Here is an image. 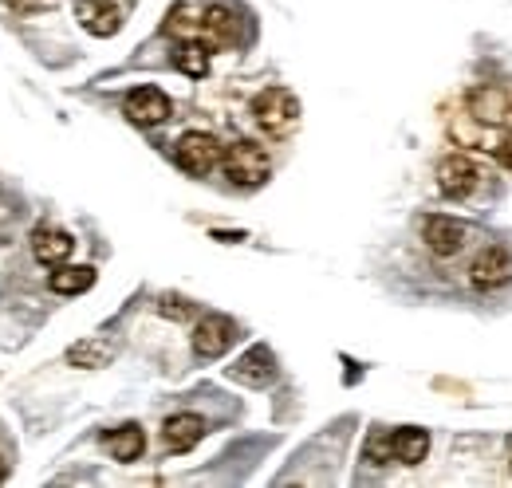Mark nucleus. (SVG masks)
Instances as JSON below:
<instances>
[{"instance_id":"f257e3e1","label":"nucleus","mask_w":512,"mask_h":488,"mask_svg":"<svg viewBox=\"0 0 512 488\" xmlns=\"http://www.w3.org/2000/svg\"><path fill=\"white\" fill-rule=\"evenodd\" d=\"M221 166H225V178L233 185H245V189H253L260 185L268 174H272V158H268V150L253 142V138H241V142H233L225 154H221Z\"/></svg>"},{"instance_id":"f03ea898","label":"nucleus","mask_w":512,"mask_h":488,"mask_svg":"<svg viewBox=\"0 0 512 488\" xmlns=\"http://www.w3.org/2000/svg\"><path fill=\"white\" fill-rule=\"evenodd\" d=\"M253 119L268 134H288L300 122V99L288 87H264L253 99Z\"/></svg>"},{"instance_id":"7ed1b4c3","label":"nucleus","mask_w":512,"mask_h":488,"mask_svg":"<svg viewBox=\"0 0 512 488\" xmlns=\"http://www.w3.org/2000/svg\"><path fill=\"white\" fill-rule=\"evenodd\" d=\"M174 158H178V166H182L190 178H205V174L221 162V142H217L213 134L190 130V134H182V138H178Z\"/></svg>"},{"instance_id":"20e7f679","label":"nucleus","mask_w":512,"mask_h":488,"mask_svg":"<svg viewBox=\"0 0 512 488\" xmlns=\"http://www.w3.org/2000/svg\"><path fill=\"white\" fill-rule=\"evenodd\" d=\"M469 280H473V288H481V292L505 288V284L512 280V252L509 248H501V244L481 248L477 260L469 264Z\"/></svg>"},{"instance_id":"39448f33","label":"nucleus","mask_w":512,"mask_h":488,"mask_svg":"<svg viewBox=\"0 0 512 488\" xmlns=\"http://www.w3.org/2000/svg\"><path fill=\"white\" fill-rule=\"evenodd\" d=\"M237 343V323L229 315H205L193 331V351L201 359H221Z\"/></svg>"},{"instance_id":"423d86ee","label":"nucleus","mask_w":512,"mask_h":488,"mask_svg":"<svg viewBox=\"0 0 512 488\" xmlns=\"http://www.w3.org/2000/svg\"><path fill=\"white\" fill-rule=\"evenodd\" d=\"M422 241H426V248H430L434 256H457V252L469 244V225L434 213V217L422 221Z\"/></svg>"},{"instance_id":"0eeeda50","label":"nucleus","mask_w":512,"mask_h":488,"mask_svg":"<svg viewBox=\"0 0 512 488\" xmlns=\"http://www.w3.org/2000/svg\"><path fill=\"white\" fill-rule=\"evenodd\" d=\"M465 111L477 122H485V126H505L512 119V95L501 91V87H493V83L473 87L469 99H465Z\"/></svg>"},{"instance_id":"6e6552de","label":"nucleus","mask_w":512,"mask_h":488,"mask_svg":"<svg viewBox=\"0 0 512 488\" xmlns=\"http://www.w3.org/2000/svg\"><path fill=\"white\" fill-rule=\"evenodd\" d=\"M481 182V170H477V162L473 158H465V154H449L438 162V189L453 197V201H461V197H469L473 189Z\"/></svg>"},{"instance_id":"1a4fd4ad","label":"nucleus","mask_w":512,"mask_h":488,"mask_svg":"<svg viewBox=\"0 0 512 488\" xmlns=\"http://www.w3.org/2000/svg\"><path fill=\"white\" fill-rule=\"evenodd\" d=\"M197 40H205L209 48H233V44L241 40V16H237L233 8H225V4H209V8L201 12V32H197Z\"/></svg>"},{"instance_id":"9d476101","label":"nucleus","mask_w":512,"mask_h":488,"mask_svg":"<svg viewBox=\"0 0 512 488\" xmlns=\"http://www.w3.org/2000/svg\"><path fill=\"white\" fill-rule=\"evenodd\" d=\"M123 111H127V119L138 122V126H158V122L170 119V99H166L158 87H138V91L127 95Z\"/></svg>"},{"instance_id":"9b49d317","label":"nucleus","mask_w":512,"mask_h":488,"mask_svg":"<svg viewBox=\"0 0 512 488\" xmlns=\"http://www.w3.org/2000/svg\"><path fill=\"white\" fill-rule=\"evenodd\" d=\"M75 16L91 36H115L123 28V12L111 0H75Z\"/></svg>"},{"instance_id":"f8f14e48","label":"nucleus","mask_w":512,"mask_h":488,"mask_svg":"<svg viewBox=\"0 0 512 488\" xmlns=\"http://www.w3.org/2000/svg\"><path fill=\"white\" fill-rule=\"evenodd\" d=\"M71 233L64 229H48V225H40L36 233H32V256L40 260V264H48V268H60L67 256H71Z\"/></svg>"},{"instance_id":"ddd939ff","label":"nucleus","mask_w":512,"mask_h":488,"mask_svg":"<svg viewBox=\"0 0 512 488\" xmlns=\"http://www.w3.org/2000/svg\"><path fill=\"white\" fill-rule=\"evenodd\" d=\"M201 437H205V422L197 414H174L162 429V441L170 453H190Z\"/></svg>"},{"instance_id":"4468645a","label":"nucleus","mask_w":512,"mask_h":488,"mask_svg":"<svg viewBox=\"0 0 512 488\" xmlns=\"http://www.w3.org/2000/svg\"><path fill=\"white\" fill-rule=\"evenodd\" d=\"M237 382H249V386H268L272 382V374H276V359H272V351L268 347H253V351H245L237 366L229 370Z\"/></svg>"},{"instance_id":"2eb2a0df","label":"nucleus","mask_w":512,"mask_h":488,"mask_svg":"<svg viewBox=\"0 0 512 488\" xmlns=\"http://www.w3.org/2000/svg\"><path fill=\"white\" fill-rule=\"evenodd\" d=\"M430 453V433L426 429H394L390 433V461H402V465H418L422 457Z\"/></svg>"},{"instance_id":"dca6fc26","label":"nucleus","mask_w":512,"mask_h":488,"mask_svg":"<svg viewBox=\"0 0 512 488\" xmlns=\"http://www.w3.org/2000/svg\"><path fill=\"white\" fill-rule=\"evenodd\" d=\"M115 359V343L107 339H83L67 351V363L71 366H83V370H95V366H107Z\"/></svg>"},{"instance_id":"f3484780","label":"nucleus","mask_w":512,"mask_h":488,"mask_svg":"<svg viewBox=\"0 0 512 488\" xmlns=\"http://www.w3.org/2000/svg\"><path fill=\"white\" fill-rule=\"evenodd\" d=\"M107 449L115 453V461H138L146 449V433L138 426L115 429V433H107Z\"/></svg>"},{"instance_id":"a211bd4d","label":"nucleus","mask_w":512,"mask_h":488,"mask_svg":"<svg viewBox=\"0 0 512 488\" xmlns=\"http://www.w3.org/2000/svg\"><path fill=\"white\" fill-rule=\"evenodd\" d=\"M48 284L60 296H79V292H87L95 284V268H87V264H79V268H56Z\"/></svg>"},{"instance_id":"6ab92c4d","label":"nucleus","mask_w":512,"mask_h":488,"mask_svg":"<svg viewBox=\"0 0 512 488\" xmlns=\"http://www.w3.org/2000/svg\"><path fill=\"white\" fill-rule=\"evenodd\" d=\"M209 52H213V48L193 36V40H186V44L174 52V63H178V71H186V75H205V71H209Z\"/></svg>"},{"instance_id":"aec40b11","label":"nucleus","mask_w":512,"mask_h":488,"mask_svg":"<svg viewBox=\"0 0 512 488\" xmlns=\"http://www.w3.org/2000/svg\"><path fill=\"white\" fill-rule=\"evenodd\" d=\"M158 311H162V315H170V319H190V304H186V300H174V296H166Z\"/></svg>"},{"instance_id":"412c9836","label":"nucleus","mask_w":512,"mask_h":488,"mask_svg":"<svg viewBox=\"0 0 512 488\" xmlns=\"http://www.w3.org/2000/svg\"><path fill=\"white\" fill-rule=\"evenodd\" d=\"M493 158H497L505 170H512V130H505V138H501V146L493 150Z\"/></svg>"},{"instance_id":"4be33fe9","label":"nucleus","mask_w":512,"mask_h":488,"mask_svg":"<svg viewBox=\"0 0 512 488\" xmlns=\"http://www.w3.org/2000/svg\"><path fill=\"white\" fill-rule=\"evenodd\" d=\"M4 477H8V465H4V457H0V485H4Z\"/></svg>"},{"instance_id":"5701e85b","label":"nucleus","mask_w":512,"mask_h":488,"mask_svg":"<svg viewBox=\"0 0 512 488\" xmlns=\"http://www.w3.org/2000/svg\"><path fill=\"white\" fill-rule=\"evenodd\" d=\"M509 469H512V453H509Z\"/></svg>"}]
</instances>
